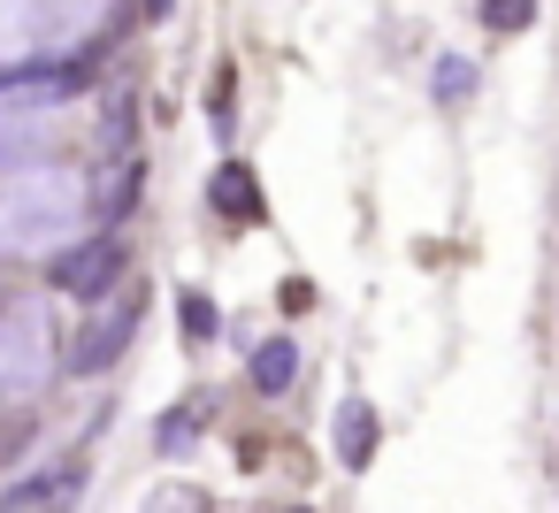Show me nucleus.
<instances>
[{
    "label": "nucleus",
    "mask_w": 559,
    "mask_h": 513,
    "mask_svg": "<svg viewBox=\"0 0 559 513\" xmlns=\"http://www.w3.org/2000/svg\"><path fill=\"white\" fill-rule=\"evenodd\" d=\"M93 192L70 169H16L0 177V253H47L62 238H78Z\"/></svg>",
    "instance_id": "nucleus-1"
},
{
    "label": "nucleus",
    "mask_w": 559,
    "mask_h": 513,
    "mask_svg": "<svg viewBox=\"0 0 559 513\" xmlns=\"http://www.w3.org/2000/svg\"><path fill=\"white\" fill-rule=\"evenodd\" d=\"M123 269H131V246H123V238H78V246L55 253V291L100 307V299H116Z\"/></svg>",
    "instance_id": "nucleus-2"
},
{
    "label": "nucleus",
    "mask_w": 559,
    "mask_h": 513,
    "mask_svg": "<svg viewBox=\"0 0 559 513\" xmlns=\"http://www.w3.org/2000/svg\"><path fill=\"white\" fill-rule=\"evenodd\" d=\"M47 375V322L39 307H0V406L32 398Z\"/></svg>",
    "instance_id": "nucleus-3"
},
{
    "label": "nucleus",
    "mask_w": 559,
    "mask_h": 513,
    "mask_svg": "<svg viewBox=\"0 0 559 513\" xmlns=\"http://www.w3.org/2000/svg\"><path fill=\"white\" fill-rule=\"evenodd\" d=\"M139 299H100L93 314H85V330H78V345H70V375H100V368H116L123 353H131V337H139Z\"/></svg>",
    "instance_id": "nucleus-4"
},
{
    "label": "nucleus",
    "mask_w": 559,
    "mask_h": 513,
    "mask_svg": "<svg viewBox=\"0 0 559 513\" xmlns=\"http://www.w3.org/2000/svg\"><path fill=\"white\" fill-rule=\"evenodd\" d=\"M78 16H85V0H0V62L39 55L47 39L78 32Z\"/></svg>",
    "instance_id": "nucleus-5"
},
{
    "label": "nucleus",
    "mask_w": 559,
    "mask_h": 513,
    "mask_svg": "<svg viewBox=\"0 0 559 513\" xmlns=\"http://www.w3.org/2000/svg\"><path fill=\"white\" fill-rule=\"evenodd\" d=\"M78 490H85V460H47V467H32L24 482L0 490V513H70Z\"/></svg>",
    "instance_id": "nucleus-6"
},
{
    "label": "nucleus",
    "mask_w": 559,
    "mask_h": 513,
    "mask_svg": "<svg viewBox=\"0 0 559 513\" xmlns=\"http://www.w3.org/2000/svg\"><path fill=\"white\" fill-rule=\"evenodd\" d=\"M207 207H215V215H230V223H253V215H261V192H253V169H238V162H223V169L207 177Z\"/></svg>",
    "instance_id": "nucleus-7"
},
{
    "label": "nucleus",
    "mask_w": 559,
    "mask_h": 513,
    "mask_svg": "<svg viewBox=\"0 0 559 513\" xmlns=\"http://www.w3.org/2000/svg\"><path fill=\"white\" fill-rule=\"evenodd\" d=\"M337 452H345V467H368L376 460V406L368 398H345L337 406Z\"/></svg>",
    "instance_id": "nucleus-8"
},
{
    "label": "nucleus",
    "mask_w": 559,
    "mask_h": 513,
    "mask_svg": "<svg viewBox=\"0 0 559 513\" xmlns=\"http://www.w3.org/2000/svg\"><path fill=\"white\" fill-rule=\"evenodd\" d=\"M292 375H299V353H292V337H269L261 353H253V391H292Z\"/></svg>",
    "instance_id": "nucleus-9"
},
{
    "label": "nucleus",
    "mask_w": 559,
    "mask_h": 513,
    "mask_svg": "<svg viewBox=\"0 0 559 513\" xmlns=\"http://www.w3.org/2000/svg\"><path fill=\"white\" fill-rule=\"evenodd\" d=\"M146 513H207V498H200V490H185V482H169V490H154V498H146Z\"/></svg>",
    "instance_id": "nucleus-10"
},
{
    "label": "nucleus",
    "mask_w": 559,
    "mask_h": 513,
    "mask_svg": "<svg viewBox=\"0 0 559 513\" xmlns=\"http://www.w3.org/2000/svg\"><path fill=\"white\" fill-rule=\"evenodd\" d=\"M483 16H490L498 32H521V24L536 16V0H483Z\"/></svg>",
    "instance_id": "nucleus-11"
},
{
    "label": "nucleus",
    "mask_w": 559,
    "mask_h": 513,
    "mask_svg": "<svg viewBox=\"0 0 559 513\" xmlns=\"http://www.w3.org/2000/svg\"><path fill=\"white\" fill-rule=\"evenodd\" d=\"M185 337L200 345V337H215V307L200 299V291H185Z\"/></svg>",
    "instance_id": "nucleus-12"
},
{
    "label": "nucleus",
    "mask_w": 559,
    "mask_h": 513,
    "mask_svg": "<svg viewBox=\"0 0 559 513\" xmlns=\"http://www.w3.org/2000/svg\"><path fill=\"white\" fill-rule=\"evenodd\" d=\"M467 85H475V70H467V62H444V70H437V93H444V100H452V93H467Z\"/></svg>",
    "instance_id": "nucleus-13"
},
{
    "label": "nucleus",
    "mask_w": 559,
    "mask_h": 513,
    "mask_svg": "<svg viewBox=\"0 0 559 513\" xmlns=\"http://www.w3.org/2000/svg\"><path fill=\"white\" fill-rule=\"evenodd\" d=\"M185 437H192V406H177V414H169V429H162V444H169V452H177V444H185Z\"/></svg>",
    "instance_id": "nucleus-14"
}]
</instances>
